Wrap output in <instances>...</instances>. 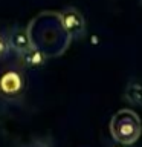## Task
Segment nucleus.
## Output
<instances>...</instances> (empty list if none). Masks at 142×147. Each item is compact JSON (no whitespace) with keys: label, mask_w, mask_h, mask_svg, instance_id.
Segmentation results:
<instances>
[{"label":"nucleus","mask_w":142,"mask_h":147,"mask_svg":"<svg viewBox=\"0 0 142 147\" xmlns=\"http://www.w3.org/2000/svg\"><path fill=\"white\" fill-rule=\"evenodd\" d=\"M112 147H127V146H125V144H119V142H116V144L112 146Z\"/></svg>","instance_id":"9"},{"label":"nucleus","mask_w":142,"mask_h":147,"mask_svg":"<svg viewBox=\"0 0 142 147\" xmlns=\"http://www.w3.org/2000/svg\"><path fill=\"white\" fill-rule=\"evenodd\" d=\"M6 41H8V48L9 52H14L15 55H20L26 51H29L32 46V38L29 35L27 28L23 26H14L6 35Z\"/></svg>","instance_id":"4"},{"label":"nucleus","mask_w":142,"mask_h":147,"mask_svg":"<svg viewBox=\"0 0 142 147\" xmlns=\"http://www.w3.org/2000/svg\"><path fill=\"white\" fill-rule=\"evenodd\" d=\"M26 86V77L21 67H8L0 74V96L14 100L20 96Z\"/></svg>","instance_id":"2"},{"label":"nucleus","mask_w":142,"mask_h":147,"mask_svg":"<svg viewBox=\"0 0 142 147\" xmlns=\"http://www.w3.org/2000/svg\"><path fill=\"white\" fill-rule=\"evenodd\" d=\"M17 57L20 60V67H29V69L41 67L46 64V61H48V55H46L41 49L35 48V46H32L29 51L17 55Z\"/></svg>","instance_id":"5"},{"label":"nucleus","mask_w":142,"mask_h":147,"mask_svg":"<svg viewBox=\"0 0 142 147\" xmlns=\"http://www.w3.org/2000/svg\"><path fill=\"white\" fill-rule=\"evenodd\" d=\"M23 147H52V141L48 140V138H37V140H32Z\"/></svg>","instance_id":"7"},{"label":"nucleus","mask_w":142,"mask_h":147,"mask_svg":"<svg viewBox=\"0 0 142 147\" xmlns=\"http://www.w3.org/2000/svg\"><path fill=\"white\" fill-rule=\"evenodd\" d=\"M9 54V48H8V41L2 32H0V60H3L6 55Z\"/></svg>","instance_id":"8"},{"label":"nucleus","mask_w":142,"mask_h":147,"mask_svg":"<svg viewBox=\"0 0 142 147\" xmlns=\"http://www.w3.org/2000/svg\"><path fill=\"white\" fill-rule=\"evenodd\" d=\"M142 123L135 110L121 109L110 119V135L115 142L133 146L141 138Z\"/></svg>","instance_id":"1"},{"label":"nucleus","mask_w":142,"mask_h":147,"mask_svg":"<svg viewBox=\"0 0 142 147\" xmlns=\"http://www.w3.org/2000/svg\"><path fill=\"white\" fill-rule=\"evenodd\" d=\"M124 98H125V101H128L130 104L142 106V80L131 78L125 86Z\"/></svg>","instance_id":"6"},{"label":"nucleus","mask_w":142,"mask_h":147,"mask_svg":"<svg viewBox=\"0 0 142 147\" xmlns=\"http://www.w3.org/2000/svg\"><path fill=\"white\" fill-rule=\"evenodd\" d=\"M60 22L66 34L73 40H80L86 34V20L80 9L75 6H66L60 12Z\"/></svg>","instance_id":"3"}]
</instances>
